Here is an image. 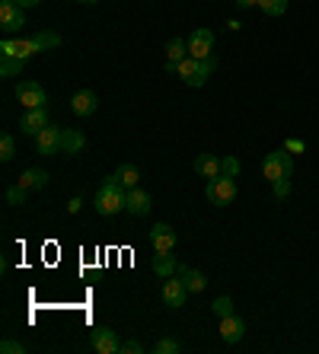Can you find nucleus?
I'll return each instance as SVG.
<instances>
[{"label": "nucleus", "mask_w": 319, "mask_h": 354, "mask_svg": "<svg viewBox=\"0 0 319 354\" xmlns=\"http://www.w3.org/2000/svg\"><path fill=\"white\" fill-rule=\"evenodd\" d=\"M125 198H128V189H125L115 176H109V179L99 185V192H96V214L115 217L118 211H125Z\"/></svg>", "instance_id": "nucleus-1"}, {"label": "nucleus", "mask_w": 319, "mask_h": 354, "mask_svg": "<svg viewBox=\"0 0 319 354\" xmlns=\"http://www.w3.org/2000/svg\"><path fill=\"white\" fill-rule=\"evenodd\" d=\"M217 71V61L214 58H185L176 64V77H182V83H188V86H205L208 80H211V74Z\"/></svg>", "instance_id": "nucleus-2"}, {"label": "nucleus", "mask_w": 319, "mask_h": 354, "mask_svg": "<svg viewBox=\"0 0 319 354\" xmlns=\"http://www.w3.org/2000/svg\"><path fill=\"white\" fill-rule=\"evenodd\" d=\"M262 173L268 182H278V179H291L294 176V157H291V150H275V153H265L262 160Z\"/></svg>", "instance_id": "nucleus-3"}, {"label": "nucleus", "mask_w": 319, "mask_h": 354, "mask_svg": "<svg viewBox=\"0 0 319 354\" xmlns=\"http://www.w3.org/2000/svg\"><path fill=\"white\" fill-rule=\"evenodd\" d=\"M205 198L217 207H227L233 198H237V176H217V179H208Z\"/></svg>", "instance_id": "nucleus-4"}, {"label": "nucleus", "mask_w": 319, "mask_h": 354, "mask_svg": "<svg viewBox=\"0 0 319 354\" xmlns=\"http://www.w3.org/2000/svg\"><path fill=\"white\" fill-rule=\"evenodd\" d=\"M17 99L19 106L29 112V109H48V93L42 90L35 80H19L17 83Z\"/></svg>", "instance_id": "nucleus-5"}, {"label": "nucleus", "mask_w": 319, "mask_h": 354, "mask_svg": "<svg viewBox=\"0 0 319 354\" xmlns=\"http://www.w3.org/2000/svg\"><path fill=\"white\" fill-rule=\"evenodd\" d=\"M26 26V10L17 0H0V29L3 32H19Z\"/></svg>", "instance_id": "nucleus-6"}, {"label": "nucleus", "mask_w": 319, "mask_h": 354, "mask_svg": "<svg viewBox=\"0 0 319 354\" xmlns=\"http://www.w3.org/2000/svg\"><path fill=\"white\" fill-rule=\"evenodd\" d=\"M160 294H163V304L170 306V310H179V306L185 304L188 288L179 274H170V278H163V290H160Z\"/></svg>", "instance_id": "nucleus-7"}, {"label": "nucleus", "mask_w": 319, "mask_h": 354, "mask_svg": "<svg viewBox=\"0 0 319 354\" xmlns=\"http://www.w3.org/2000/svg\"><path fill=\"white\" fill-rule=\"evenodd\" d=\"M90 345H93V351H99V354H122V342H118V335H115L109 326H96V329H93Z\"/></svg>", "instance_id": "nucleus-8"}, {"label": "nucleus", "mask_w": 319, "mask_h": 354, "mask_svg": "<svg viewBox=\"0 0 319 354\" xmlns=\"http://www.w3.org/2000/svg\"><path fill=\"white\" fill-rule=\"evenodd\" d=\"M188 58H211V51H214V32L211 29H195V32L188 35Z\"/></svg>", "instance_id": "nucleus-9"}, {"label": "nucleus", "mask_w": 319, "mask_h": 354, "mask_svg": "<svg viewBox=\"0 0 319 354\" xmlns=\"http://www.w3.org/2000/svg\"><path fill=\"white\" fill-rule=\"evenodd\" d=\"M96 109H99V96L96 90H80L71 96V112H74L77 118H90L96 115Z\"/></svg>", "instance_id": "nucleus-10"}, {"label": "nucleus", "mask_w": 319, "mask_h": 354, "mask_svg": "<svg viewBox=\"0 0 319 354\" xmlns=\"http://www.w3.org/2000/svg\"><path fill=\"white\" fill-rule=\"evenodd\" d=\"M176 230H172L170 223H154L150 227V246H154V252H172L176 249Z\"/></svg>", "instance_id": "nucleus-11"}, {"label": "nucleus", "mask_w": 319, "mask_h": 354, "mask_svg": "<svg viewBox=\"0 0 319 354\" xmlns=\"http://www.w3.org/2000/svg\"><path fill=\"white\" fill-rule=\"evenodd\" d=\"M0 55H3V58L29 61L33 55H39V51H35L33 39H3V41H0Z\"/></svg>", "instance_id": "nucleus-12"}, {"label": "nucleus", "mask_w": 319, "mask_h": 354, "mask_svg": "<svg viewBox=\"0 0 319 354\" xmlns=\"http://www.w3.org/2000/svg\"><path fill=\"white\" fill-rule=\"evenodd\" d=\"M61 134H64V128L48 124V128L35 138V150H39L42 157H55V153H61Z\"/></svg>", "instance_id": "nucleus-13"}, {"label": "nucleus", "mask_w": 319, "mask_h": 354, "mask_svg": "<svg viewBox=\"0 0 319 354\" xmlns=\"http://www.w3.org/2000/svg\"><path fill=\"white\" fill-rule=\"evenodd\" d=\"M45 128H48V109H29L19 122V131L29 134V138H39Z\"/></svg>", "instance_id": "nucleus-14"}, {"label": "nucleus", "mask_w": 319, "mask_h": 354, "mask_svg": "<svg viewBox=\"0 0 319 354\" xmlns=\"http://www.w3.org/2000/svg\"><path fill=\"white\" fill-rule=\"evenodd\" d=\"M221 338L227 342V345H237L239 338L246 335V319L243 316H237V313H230V316H221Z\"/></svg>", "instance_id": "nucleus-15"}, {"label": "nucleus", "mask_w": 319, "mask_h": 354, "mask_svg": "<svg viewBox=\"0 0 319 354\" xmlns=\"http://www.w3.org/2000/svg\"><path fill=\"white\" fill-rule=\"evenodd\" d=\"M150 195L140 185H134V189H128V198H125V211L128 214H134V217H144V214H150Z\"/></svg>", "instance_id": "nucleus-16"}, {"label": "nucleus", "mask_w": 319, "mask_h": 354, "mask_svg": "<svg viewBox=\"0 0 319 354\" xmlns=\"http://www.w3.org/2000/svg\"><path fill=\"white\" fill-rule=\"evenodd\" d=\"M195 173L201 176V179H217V176H224V160L214 157V153H198Z\"/></svg>", "instance_id": "nucleus-17"}, {"label": "nucleus", "mask_w": 319, "mask_h": 354, "mask_svg": "<svg viewBox=\"0 0 319 354\" xmlns=\"http://www.w3.org/2000/svg\"><path fill=\"white\" fill-rule=\"evenodd\" d=\"M83 147H86V138L80 131H74V128H64V134H61V153L64 157H77Z\"/></svg>", "instance_id": "nucleus-18"}, {"label": "nucleus", "mask_w": 319, "mask_h": 354, "mask_svg": "<svg viewBox=\"0 0 319 354\" xmlns=\"http://www.w3.org/2000/svg\"><path fill=\"white\" fill-rule=\"evenodd\" d=\"M51 176L45 173V169H39V166H29L23 176H19V185H23L26 192H35V189H45L48 185Z\"/></svg>", "instance_id": "nucleus-19"}, {"label": "nucleus", "mask_w": 319, "mask_h": 354, "mask_svg": "<svg viewBox=\"0 0 319 354\" xmlns=\"http://www.w3.org/2000/svg\"><path fill=\"white\" fill-rule=\"evenodd\" d=\"M179 278L185 281V288H188V294H201V290L208 288V278L198 268H188V265H182L179 268Z\"/></svg>", "instance_id": "nucleus-20"}, {"label": "nucleus", "mask_w": 319, "mask_h": 354, "mask_svg": "<svg viewBox=\"0 0 319 354\" xmlns=\"http://www.w3.org/2000/svg\"><path fill=\"white\" fill-rule=\"evenodd\" d=\"M179 268H182V265L176 262V256H172V252H156V259H154V272L160 274V278L179 274Z\"/></svg>", "instance_id": "nucleus-21"}, {"label": "nucleus", "mask_w": 319, "mask_h": 354, "mask_svg": "<svg viewBox=\"0 0 319 354\" xmlns=\"http://www.w3.org/2000/svg\"><path fill=\"white\" fill-rule=\"evenodd\" d=\"M115 179H118V182H122V185H125V189H134V185H138V182H140V169H138V166H134V163H122V166H118V169H115Z\"/></svg>", "instance_id": "nucleus-22"}, {"label": "nucleus", "mask_w": 319, "mask_h": 354, "mask_svg": "<svg viewBox=\"0 0 319 354\" xmlns=\"http://www.w3.org/2000/svg\"><path fill=\"white\" fill-rule=\"evenodd\" d=\"M185 58H188V41H182V39L166 41V64H179Z\"/></svg>", "instance_id": "nucleus-23"}, {"label": "nucleus", "mask_w": 319, "mask_h": 354, "mask_svg": "<svg viewBox=\"0 0 319 354\" xmlns=\"http://www.w3.org/2000/svg\"><path fill=\"white\" fill-rule=\"evenodd\" d=\"M33 45H35V51L57 48V45H61V35H57V32H35L33 35Z\"/></svg>", "instance_id": "nucleus-24"}, {"label": "nucleus", "mask_w": 319, "mask_h": 354, "mask_svg": "<svg viewBox=\"0 0 319 354\" xmlns=\"http://www.w3.org/2000/svg\"><path fill=\"white\" fill-rule=\"evenodd\" d=\"M259 10H262L265 17H284L287 0H259Z\"/></svg>", "instance_id": "nucleus-25"}, {"label": "nucleus", "mask_w": 319, "mask_h": 354, "mask_svg": "<svg viewBox=\"0 0 319 354\" xmlns=\"http://www.w3.org/2000/svg\"><path fill=\"white\" fill-rule=\"evenodd\" d=\"M23 67H26V61L3 58V55H0V74H3V77H19V74H23Z\"/></svg>", "instance_id": "nucleus-26"}, {"label": "nucleus", "mask_w": 319, "mask_h": 354, "mask_svg": "<svg viewBox=\"0 0 319 354\" xmlns=\"http://www.w3.org/2000/svg\"><path fill=\"white\" fill-rule=\"evenodd\" d=\"M13 157H17V140H13V134H3V138H0V160L10 163Z\"/></svg>", "instance_id": "nucleus-27"}, {"label": "nucleus", "mask_w": 319, "mask_h": 354, "mask_svg": "<svg viewBox=\"0 0 319 354\" xmlns=\"http://www.w3.org/2000/svg\"><path fill=\"white\" fill-rule=\"evenodd\" d=\"M211 310H214V316H217V319H221V316H230V313H233V300L224 294V297H217V300L211 304Z\"/></svg>", "instance_id": "nucleus-28"}, {"label": "nucleus", "mask_w": 319, "mask_h": 354, "mask_svg": "<svg viewBox=\"0 0 319 354\" xmlns=\"http://www.w3.org/2000/svg\"><path fill=\"white\" fill-rule=\"evenodd\" d=\"M7 205H13V207L26 205V189H23V185H19V182H17V185H10V189H7Z\"/></svg>", "instance_id": "nucleus-29"}, {"label": "nucleus", "mask_w": 319, "mask_h": 354, "mask_svg": "<svg viewBox=\"0 0 319 354\" xmlns=\"http://www.w3.org/2000/svg\"><path fill=\"white\" fill-rule=\"evenodd\" d=\"M179 348H182V345L176 342V338H160V342L154 345V354H176Z\"/></svg>", "instance_id": "nucleus-30"}, {"label": "nucleus", "mask_w": 319, "mask_h": 354, "mask_svg": "<svg viewBox=\"0 0 319 354\" xmlns=\"http://www.w3.org/2000/svg\"><path fill=\"white\" fill-rule=\"evenodd\" d=\"M0 351H3V354H23V351H26V345H23V342H13V338H3Z\"/></svg>", "instance_id": "nucleus-31"}, {"label": "nucleus", "mask_w": 319, "mask_h": 354, "mask_svg": "<svg viewBox=\"0 0 319 354\" xmlns=\"http://www.w3.org/2000/svg\"><path fill=\"white\" fill-rule=\"evenodd\" d=\"M147 348L140 345V342H134V338H128V342H122V354H144Z\"/></svg>", "instance_id": "nucleus-32"}, {"label": "nucleus", "mask_w": 319, "mask_h": 354, "mask_svg": "<svg viewBox=\"0 0 319 354\" xmlns=\"http://www.w3.org/2000/svg\"><path fill=\"white\" fill-rule=\"evenodd\" d=\"M271 185H275V198L291 195V179H278V182H271Z\"/></svg>", "instance_id": "nucleus-33"}, {"label": "nucleus", "mask_w": 319, "mask_h": 354, "mask_svg": "<svg viewBox=\"0 0 319 354\" xmlns=\"http://www.w3.org/2000/svg\"><path fill=\"white\" fill-rule=\"evenodd\" d=\"M239 173V160L237 157H224V176H237Z\"/></svg>", "instance_id": "nucleus-34"}, {"label": "nucleus", "mask_w": 319, "mask_h": 354, "mask_svg": "<svg viewBox=\"0 0 319 354\" xmlns=\"http://www.w3.org/2000/svg\"><path fill=\"white\" fill-rule=\"evenodd\" d=\"M284 150H291V153H303V150H307V144H303V140H297V138H291V140H284Z\"/></svg>", "instance_id": "nucleus-35"}, {"label": "nucleus", "mask_w": 319, "mask_h": 354, "mask_svg": "<svg viewBox=\"0 0 319 354\" xmlns=\"http://www.w3.org/2000/svg\"><path fill=\"white\" fill-rule=\"evenodd\" d=\"M80 207H83V198H71V205H67V211H71V214H77Z\"/></svg>", "instance_id": "nucleus-36"}, {"label": "nucleus", "mask_w": 319, "mask_h": 354, "mask_svg": "<svg viewBox=\"0 0 319 354\" xmlns=\"http://www.w3.org/2000/svg\"><path fill=\"white\" fill-rule=\"evenodd\" d=\"M239 10H249V7H259V0H233Z\"/></svg>", "instance_id": "nucleus-37"}, {"label": "nucleus", "mask_w": 319, "mask_h": 354, "mask_svg": "<svg viewBox=\"0 0 319 354\" xmlns=\"http://www.w3.org/2000/svg\"><path fill=\"white\" fill-rule=\"evenodd\" d=\"M17 3H19V7H23V10H29V7H39L42 0H17Z\"/></svg>", "instance_id": "nucleus-38"}, {"label": "nucleus", "mask_w": 319, "mask_h": 354, "mask_svg": "<svg viewBox=\"0 0 319 354\" xmlns=\"http://www.w3.org/2000/svg\"><path fill=\"white\" fill-rule=\"evenodd\" d=\"M77 3H86V7H93V3H99V0H77Z\"/></svg>", "instance_id": "nucleus-39"}]
</instances>
